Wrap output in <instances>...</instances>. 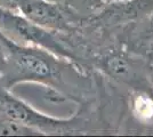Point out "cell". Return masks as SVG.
Listing matches in <instances>:
<instances>
[{
    "instance_id": "6da1fadb",
    "label": "cell",
    "mask_w": 153,
    "mask_h": 137,
    "mask_svg": "<svg viewBox=\"0 0 153 137\" xmlns=\"http://www.w3.org/2000/svg\"><path fill=\"white\" fill-rule=\"evenodd\" d=\"M71 71L66 59L36 46L19 45L10 39L0 65V87L13 90L22 84H36L44 88L51 103L70 101L66 76Z\"/></svg>"
},
{
    "instance_id": "7a4b0ae2",
    "label": "cell",
    "mask_w": 153,
    "mask_h": 137,
    "mask_svg": "<svg viewBox=\"0 0 153 137\" xmlns=\"http://www.w3.org/2000/svg\"><path fill=\"white\" fill-rule=\"evenodd\" d=\"M17 13L26 20L48 30L68 33L72 30L69 14L57 1L53 0H19Z\"/></svg>"
},
{
    "instance_id": "3957f363",
    "label": "cell",
    "mask_w": 153,
    "mask_h": 137,
    "mask_svg": "<svg viewBox=\"0 0 153 137\" xmlns=\"http://www.w3.org/2000/svg\"><path fill=\"white\" fill-rule=\"evenodd\" d=\"M105 69L111 76L121 80H129L133 77V67L121 55H111L105 59Z\"/></svg>"
},
{
    "instance_id": "277c9868",
    "label": "cell",
    "mask_w": 153,
    "mask_h": 137,
    "mask_svg": "<svg viewBox=\"0 0 153 137\" xmlns=\"http://www.w3.org/2000/svg\"><path fill=\"white\" fill-rule=\"evenodd\" d=\"M129 17H136L143 14L153 13V0H130L123 8Z\"/></svg>"
},
{
    "instance_id": "5b68a950",
    "label": "cell",
    "mask_w": 153,
    "mask_h": 137,
    "mask_svg": "<svg viewBox=\"0 0 153 137\" xmlns=\"http://www.w3.org/2000/svg\"><path fill=\"white\" fill-rule=\"evenodd\" d=\"M9 42H10V39L0 30V65H1V63L4 61V57L6 55L7 48H8Z\"/></svg>"
},
{
    "instance_id": "8992f818",
    "label": "cell",
    "mask_w": 153,
    "mask_h": 137,
    "mask_svg": "<svg viewBox=\"0 0 153 137\" xmlns=\"http://www.w3.org/2000/svg\"><path fill=\"white\" fill-rule=\"evenodd\" d=\"M19 0H0V8L8 9V10H13L17 13V8H19Z\"/></svg>"
},
{
    "instance_id": "52a82bcc",
    "label": "cell",
    "mask_w": 153,
    "mask_h": 137,
    "mask_svg": "<svg viewBox=\"0 0 153 137\" xmlns=\"http://www.w3.org/2000/svg\"><path fill=\"white\" fill-rule=\"evenodd\" d=\"M147 36L149 37H152L153 38V13L151 15V17H150V21H149V25H147Z\"/></svg>"
}]
</instances>
